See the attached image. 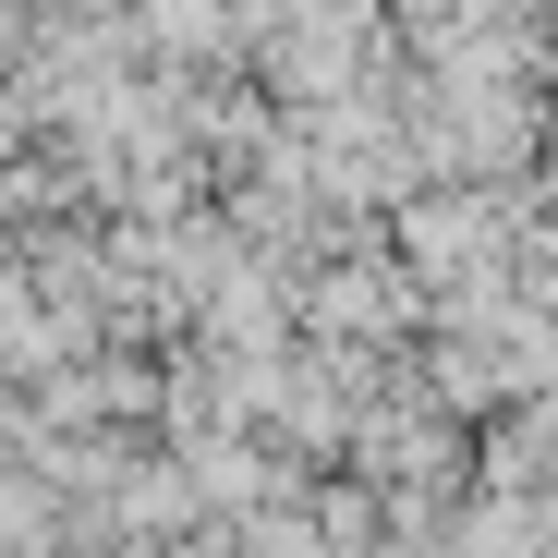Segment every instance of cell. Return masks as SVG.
I'll use <instances>...</instances> for the list:
<instances>
[{"mask_svg":"<svg viewBox=\"0 0 558 558\" xmlns=\"http://www.w3.org/2000/svg\"><path fill=\"white\" fill-rule=\"evenodd\" d=\"M413 328H437V292L413 267H389V255H340V267H316L304 279V340L316 352H401Z\"/></svg>","mask_w":558,"mask_h":558,"instance_id":"obj_1","label":"cell"},{"mask_svg":"<svg viewBox=\"0 0 558 558\" xmlns=\"http://www.w3.org/2000/svg\"><path fill=\"white\" fill-rule=\"evenodd\" d=\"M146 13V49L158 61H219V49H243V13L231 0H134Z\"/></svg>","mask_w":558,"mask_h":558,"instance_id":"obj_2","label":"cell"}]
</instances>
